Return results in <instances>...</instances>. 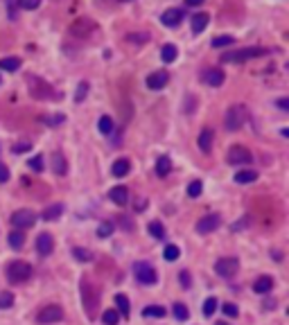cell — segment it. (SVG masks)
<instances>
[{
  "label": "cell",
  "mask_w": 289,
  "mask_h": 325,
  "mask_svg": "<svg viewBox=\"0 0 289 325\" xmlns=\"http://www.w3.org/2000/svg\"><path fill=\"white\" fill-rule=\"evenodd\" d=\"M21 68V59H16V57H7V59H0V70H18Z\"/></svg>",
  "instance_id": "4316f807"
},
{
  "label": "cell",
  "mask_w": 289,
  "mask_h": 325,
  "mask_svg": "<svg viewBox=\"0 0 289 325\" xmlns=\"http://www.w3.org/2000/svg\"><path fill=\"white\" fill-rule=\"evenodd\" d=\"M226 160H228L230 165H248V163H253V154L246 147H242V145H235V147L228 149Z\"/></svg>",
  "instance_id": "52a82bcc"
},
{
  "label": "cell",
  "mask_w": 289,
  "mask_h": 325,
  "mask_svg": "<svg viewBox=\"0 0 289 325\" xmlns=\"http://www.w3.org/2000/svg\"><path fill=\"white\" fill-rule=\"evenodd\" d=\"M30 149H32L30 142H18V145H14V147H12V152H14V154H23V152H30Z\"/></svg>",
  "instance_id": "7bdbcfd3"
},
{
  "label": "cell",
  "mask_w": 289,
  "mask_h": 325,
  "mask_svg": "<svg viewBox=\"0 0 289 325\" xmlns=\"http://www.w3.org/2000/svg\"><path fill=\"white\" fill-rule=\"evenodd\" d=\"M109 199H111L113 203H118V206H127V203H129V190L124 188V185H115V188H111V192H109Z\"/></svg>",
  "instance_id": "7c38bea8"
},
{
  "label": "cell",
  "mask_w": 289,
  "mask_h": 325,
  "mask_svg": "<svg viewBox=\"0 0 289 325\" xmlns=\"http://www.w3.org/2000/svg\"><path fill=\"white\" fill-rule=\"evenodd\" d=\"M172 172V160L167 158V156H160L158 160H156V174L158 176H167Z\"/></svg>",
  "instance_id": "d4e9b609"
},
{
  "label": "cell",
  "mask_w": 289,
  "mask_h": 325,
  "mask_svg": "<svg viewBox=\"0 0 289 325\" xmlns=\"http://www.w3.org/2000/svg\"><path fill=\"white\" fill-rule=\"evenodd\" d=\"M174 316H177L178 321H188V316H190L188 307H185L183 303H177V305H174Z\"/></svg>",
  "instance_id": "8d00e7d4"
},
{
  "label": "cell",
  "mask_w": 289,
  "mask_h": 325,
  "mask_svg": "<svg viewBox=\"0 0 289 325\" xmlns=\"http://www.w3.org/2000/svg\"><path fill=\"white\" fill-rule=\"evenodd\" d=\"M30 170H34V172H43V156L41 154H36L34 158H30Z\"/></svg>",
  "instance_id": "60d3db41"
},
{
  "label": "cell",
  "mask_w": 289,
  "mask_h": 325,
  "mask_svg": "<svg viewBox=\"0 0 289 325\" xmlns=\"http://www.w3.org/2000/svg\"><path fill=\"white\" fill-rule=\"evenodd\" d=\"M222 309H224L226 316H237V314H240V309H237L235 305H233V303H226V305H224Z\"/></svg>",
  "instance_id": "f6af8a7d"
},
{
  "label": "cell",
  "mask_w": 289,
  "mask_h": 325,
  "mask_svg": "<svg viewBox=\"0 0 289 325\" xmlns=\"http://www.w3.org/2000/svg\"><path fill=\"white\" fill-rule=\"evenodd\" d=\"M233 43H235V36L224 34V36H215L210 45H213V47H226V45H233Z\"/></svg>",
  "instance_id": "f546056e"
},
{
  "label": "cell",
  "mask_w": 289,
  "mask_h": 325,
  "mask_svg": "<svg viewBox=\"0 0 289 325\" xmlns=\"http://www.w3.org/2000/svg\"><path fill=\"white\" fill-rule=\"evenodd\" d=\"M163 255H165V260H170V262H174L181 255V251H178V246H174V244H167L165 246V251H163Z\"/></svg>",
  "instance_id": "e575fe53"
},
{
  "label": "cell",
  "mask_w": 289,
  "mask_h": 325,
  "mask_svg": "<svg viewBox=\"0 0 289 325\" xmlns=\"http://www.w3.org/2000/svg\"><path fill=\"white\" fill-rule=\"evenodd\" d=\"M7 181H9V170L0 163V183H7Z\"/></svg>",
  "instance_id": "bcb514c9"
},
{
  "label": "cell",
  "mask_w": 289,
  "mask_h": 325,
  "mask_svg": "<svg viewBox=\"0 0 289 325\" xmlns=\"http://www.w3.org/2000/svg\"><path fill=\"white\" fill-rule=\"evenodd\" d=\"M9 221H12V226L16 231H25V228H32L36 224V215L32 210H16Z\"/></svg>",
  "instance_id": "ba28073f"
},
{
  "label": "cell",
  "mask_w": 289,
  "mask_h": 325,
  "mask_svg": "<svg viewBox=\"0 0 289 325\" xmlns=\"http://www.w3.org/2000/svg\"><path fill=\"white\" fill-rule=\"evenodd\" d=\"M213 138H215V133H213V129L210 127H203L201 129V133H199V149L203 152V154H208L210 149H213Z\"/></svg>",
  "instance_id": "4fadbf2b"
},
{
  "label": "cell",
  "mask_w": 289,
  "mask_h": 325,
  "mask_svg": "<svg viewBox=\"0 0 289 325\" xmlns=\"http://www.w3.org/2000/svg\"><path fill=\"white\" fill-rule=\"evenodd\" d=\"M237 269H240V262H237V258H219L217 262H215V271H217L219 278H233L237 273Z\"/></svg>",
  "instance_id": "5b68a950"
},
{
  "label": "cell",
  "mask_w": 289,
  "mask_h": 325,
  "mask_svg": "<svg viewBox=\"0 0 289 325\" xmlns=\"http://www.w3.org/2000/svg\"><path fill=\"white\" fill-rule=\"evenodd\" d=\"M219 224H222L219 215H206V217H201L199 221H197V233H199V235H208V233L217 231Z\"/></svg>",
  "instance_id": "30bf717a"
},
{
  "label": "cell",
  "mask_w": 289,
  "mask_h": 325,
  "mask_svg": "<svg viewBox=\"0 0 289 325\" xmlns=\"http://www.w3.org/2000/svg\"><path fill=\"white\" fill-rule=\"evenodd\" d=\"M201 2H206V0H185V5L188 7H199Z\"/></svg>",
  "instance_id": "f907efd6"
},
{
  "label": "cell",
  "mask_w": 289,
  "mask_h": 325,
  "mask_svg": "<svg viewBox=\"0 0 289 325\" xmlns=\"http://www.w3.org/2000/svg\"><path fill=\"white\" fill-rule=\"evenodd\" d=\"M145 208H147V199H142V201L136 203V210H145Z\"/></svg>",
  "instance_id": "816d5d0a"
},
{
  "label": "cell",
  "mask_w": 289,
  "mask_h": 325,
  "mask_svg": "<svg viewBox=\"0 0 289 325\" xmlns=\"http://www.w3.org/2000/svg\"><path fill=\"white\" fill-rule=\"evenodd\" d=\"M149 233H152L154 239H163V237H165V228H163L160 221H152V224H149Z\"/></svg>",
  "instance_id": "4dcf8cb0"
},
{
  "label": "cell",
  "mask_w": 289,
  "mask_h": 325,
  "mask_svg": "<svg viewBox=\"0 0 289 325\" xmlns=\"http://www.w3.org/2000/svg\"><path fill=\"white\" fill-rule=\"evenodd\" d=\"M160 21H163V25H167V27H177V25H181L183 21V9H167L163 16H160Z\"/></svg>",
  "instance_id": "5bb4252c"
},
{
  "label": "cell",
  "mask_w": 289,
  "mask_h": 325,
  "mask_svg": "<svg viewBox=\"0 0 289 325\" xmlns=\"http://www.w3.org/2000/svg\"><path fill=\"white\" fill-rule=\"evenodd\" d=\"M265 54H269V50H265V47H244V50H237V52L224 54L222 61H226V64H242V61L258 59V57H265Z\"/></svg>",
  "instance_id": "7a4b0ae2"
},
{
  "label": "cell",
  "mask_w": 289,
  "mask_h": 325,
  "mask_svg": "<svg viewBox=\"0 0 289 325\" xmlns=\"http://www.w3.org/2000/svg\"><path fill=\"white\" fill-rule=\"evenodd\" d=\"M215 309H217V298L210 296V298H206V303H203V314H206V316H213Z\"/></svg>",
  "instance_id": "ab89813d"
},
{
  "label": "cell",
  "mask_w": 289,
  "mask_h": 325,
  "mask_svg": "<svg viewBox=\"0 0 289 325\" xmlns=\"http://www.w3.org/2000/svg\"><path fill=\"white\" fill-rule=\"evenodd\" d=\"M201 192H203V183H201V181H192V183L188 185V196H192V199L199 196Z\"/></svg>",
  "instance_id": "f35d334b"
},
{
  "label": "cell",
  "mask_w": 289,
  "mask_h": 325,
  "mask_svg": "<svg viewBox=\"0 0 289 325\" xmlns=\"http://www.w3.org/2000/svg\"><path fill=\"white\" fill-rule=\"evenodd\" d=\"M14 305V294L12 291H0V309H9Z\"/></svg>",
  "instance_id": "d6a6232c"
},
{
  "label": "cell",
  "mask_w": 289,
  "mask_h": 325,
  "mask_svg": "<svg viewBox=\"0 0 289 325\" xmlns=\"http://www.w3.org/2000/svg\"><path fill=\"white\" fill-rule=\"evenodd\" d=\"M165 314L167 312L163 305H149V307L142 309V316H145V319H163Z\"/></svg>",
  "instance_id": "7402d4cb"
},
{
  "label": "cell",
  "mask_w": 289,
  "mask_h": 325,
  "mask_svg": "<svg viewBox=\"0 0 289 325\" xmlns=\"http://www.w3.org/2000/svg\"><path fill=\"white\" fill-rule=\"evenodd\" d=\"M61 213H64V206H61V203H52V206H47L45 210H43L41 217L45 219V221H52V219H59Z\"/></svg>",
  "instance_id": "44dd1931"
},
{
  "label": "cell",
  "mask_w": 289,
  "mask_h": 325,
  "mask_svg": "<svg viewBox=\"0 0 289 325\" xmlns=\"http://www.w3.org/2000/svg\"><path fill=\"white\" fill-rule=\"evenodd\" d=\"M32 273H34L32 264L30 262H23V260H16V262H12V264L7 266V280H9L12 284L27 282V280L32 278Z\"/></svg>",
  "instance_id": "6da1fadb"
},
{
  "label": "cell",
  "mask_w": 289,
  "mask_h": 325,
  "mask_svg": "<svg viewBox=\"0 0 289 325\" xmlns=\"http://www.w3.org/2000/svg\"><path fill=\"white\" fill-rule=\"evenodd\" d=\"M93 30H95L93 21L86 18V16H82V18H77V21H72V25L68 27V34L75 36V39H86V36H90Z\"/></svg>",
  "instance_id": "8992f818"
},
{
  "label": "cell",
  "mask_w": 289,
  "mask_h": 325,
  "mask_svg": "<svg viewBox=\"0 0 289 325\" xmlns=\"http://www.w3.org/2000/svg\"><path fill=\"white\" fill-rule=\"evenodd\" d=\"M177 45H172V43H167V45L160 47V59L165 61V64H172V61L177 59Z\"/></svg>",
  "instance_id": "484cf974"
},
{
  "label": "cell",
  "mask_w": 289,
  "mask_h": 325,
  "mask_svg": "<svg viewBox=\"0 0 289 325\" xmlns=\"http://www.w3.org/2000/svg\"><path fill=\"white\" fill-rule=\"evenodd\" d=\"M72 255H75L79 262H90V260H93V253H90V251H86V248H79V246L72 248Z\"/></svg>",
  "instance_id": "836d02e7"
},
{
  "label": "cell",
  "mask_w": 289,
  "mask_h": 325,
  "mask_svg": "<svg viewBox=\"0 0 289 325\" xmlns=\"http://www.w3.org/2000/svg\"><path fill=\"white\" fill-rule=\"evenodd\" d=\"M127 41H131V43H147L149 36L147 34H129V36H127Z\"/></svg>",
  "instance_id": "ee69618b"
},
{
  "label": "cell",
  "mask_w": 289,
  "mask_h": 325,
  "mask_svg": "<svg viewBox=\"0 0 289 325\" xmlns=\"http://www.w3.org/2000/svg\"><path fill=\"white\" fill-rule=\"evenodd\" d=\"M253 181H258V172L255 170H242L235 174V183H240V185L253 183Z\"/></svg>",
  "instance_id": "ac0fdd59"
},
{
  "label": "cell",
  "mask_w": 289,
  "mask_h": 325,
  "mask_svg": "<svg viewBox=\"0 0 289 325\" xmlns=\"http://www.w3.org/2000/svg\"><path fill=\"white\" fill-rule=\"evenodd\" d=\"M129 170H131V163L127 158H118L115 163H113V167H111L113 176H118V178L127 176V174H129Z\"/></svg>",
  "instance_id": "e0dca14e"
},
{
  "label": "cell",
  "mask_w": 289,
  "mask_h": 325,
  "mask_svg": "<svg viewBox=\"0 0 289 325\" xmlns=\"http://www.w3.org/2000/svg\"><path fill=\"white\" fill-rule=\"evenodd\" d=\"M133 276H136V280L140 284H154L158 280L156 269H154L149 262H136V264H133Z\"/></svg>",
  "instance_id": "277c9868"
},
{
  "label": "cell",
  "mask_w": 289,
  "mask_h": 325,
  "mask_svg": "<svg viewBox=\"0 0 289 325\" xmlns=\"http://www.w3.org/2000/svg\"><path fill=\"white\" fill-rule=\"evenodd\" d=\"M115 305H118V309H115V312L122 314V316H129L131 303H129V298H127V296H124V294H118V296H115Z\"/></svg>",
  "instance_id": "603a6c76"
},
{
  "label": "cell",
  "mask_w": 289,
  "mask_h": 325,
  "mask_svg": "<svg viewBox=\"0 0 289 325\" xmlns=\"http://www.w3.org/2000/svg\"><path fill=\"white\" fill-rule=\"evenodd\" d=\"M86 95H89V82H79V86H77V93H75V100L77 102H84V100H86Z\"/></svg>",
  "instance_id": "74e56055"
},
{
  "label": "cell",
  "mask_w": 289,
  "mask_h": 325,
  "mask_svg": "<svg viewBox=\"0 0 289 325\" xmlns=\"http://www.w3.org/2000/svg\"><path fill=\"white\" fill-rule=\"evenodd\" d=\"M203 77H206V82L210 84L213 88H217V86L224 84V72H222V70H206V72H203Z\"/></svg>",
  "instance_id": "ffe728a7"
},
{
  "label": "cell",
  "mask_w": 289,
  "mask_h": 325,
  "mask_svg": "<svg viewBox=\"0 0 289 325\" xmlns=\"http://www.w3.org/2000/svg\"><path fill=\"white\" fill-rule=\"evenodd\" d=\"M102 321H104V325H118L120 314L115 309H107V312L102 314Z\"/></svg>",
  "instance_id": "1f68e13d"
},
{
  "label": "cell",
  "mask_w": 289,
  "mask_h": 325,
  "mask_svg": "<svg viewBox=\"0 0 289 325\" xmlns=\"http://www.w3.org/2000/svg\"><path fill=\"white\" fill-rule=\"evenodd\" d=\"M273 289V280L269 276H260L258 280L253 282V291L255 294H269Z\"/></svg>",
  "instance_id": "2e32d148"
},
{
  "label": "cell",
  "mask_w": 289,
  "mask_h": 325,
  "mask_svg": "<svg viewBox=\"0 0 289 325\" xmlns=\"http://www.w3.org/2000/svg\"><path fill=\"white\" fill-rule=\"evenodd\" d=\"M208 14H195V16L190 18V23H192V32L195 34H199V32L206 30V25H208Z\"/></svg>",
  "instance_id": "d6986e66"
},
{
  "label": "cell",
  "mask_w": 289,
  "mask_h": 325,
  "mask_svg": "<svg viewBox=\"0 0 289 325\" xmlns=\"http://www.w3.org/2000/svg\"><path fill=\"white\" fill-rule=\"evenodd\" d=\"M47 124H61L64 122V115H54V118H45Z\"/></svg>",
  "instance_id": "c3c4849f"
},
{
  "label": "cell",
  "mask_w": 289,
  "mask_h": 325,
  "mask_svg": "<svg viewBox=\"0 0 289 325\" xmlns=\"http://www.w3.org/2000/svg\"><path fill=\"white\" fill-rule=\"evenodd\" d=\"M52 248H54V242H52V235H50V233L36 235V251H39L43 258H47V255L52 253Z\"/></svg>",
  "instance_id": "8fae6325"
},
{
  "label": "cell",
  "mask_w": 289,
  "mask_h": 325,
  "mask_svg": "<svg viewBox=\"0 0 289 325\" xmlns=\"http://www.w3.org/2000/svg\"><path fill=\"white\" fill-rule=\"evenodd\" d=\"M217 325H228V323H224V321H217Z\"/></svg>",
  "instance_id": "f5cc1de1"
},
{
  "label": "cell",
  "mask_w": 289,
  "mask_h": 325,
  "mask_svg": "<svg viewBox=\"0 0 289 325\" xmlns=\"http://www.w3.org/2000/svg\"><path fill=\"white\" fill-rule=\"evenodd\" d=\"M181 282H183V287H185V289L190 287V273L188 271H181Z\"/></svg>",
  "instance_id": "7dc6e473"
},
{
  "label": "cell",
  "mask_w": 289,
  "mask_h": 325,
  "mask_svg": "<svg viewBox=\"0 0 289 325\" xmlns=\"http://www.w3.org/2000/svg\"><path fill=\"white\" fill-rule=\"evenodd\" d=\"M278 107H280V111H289V100H287V97L278 100Z\"/></svg>",
  "instance_id": "681fc988"
},
{
  "label": "cell",
  "mask_w": 289,
  "mask_h": 325,
  "mask_svg": "<svg viewBox=\"0 0 289 325\" xmlns=\"http://www.w3.org/2000/svg\"><path fill=\"white\" fill-rule=\"evenodd\" d=\"M23 244H25V235L21 231H14L12 235H9V246L12 248L18 251V248H23Z\"/></svg>",
  "instance_id": "f1b7e54d"
},
{
  "label": "cell",
  "mask_w": 289,
  "mask_h": 325,
  "mask_svg": "<svg viewBox=\"0 0 289 325\" xmlns=\"http://www.w3.org/2000/svg\"><path fill=\"white\" fill-rule=\"evenodd\" d=\"M39 5H41V0H18V7H21V9H27V12L36 9Z\"/></svg>",
  "instance_id": "b9f144b4"
},
{
  "label": "cell",
  "mask_w": 289,
  "mask_h": 325,
  "mask_svg": "<svg viewBox=\"0 0 289 325\" xmlns=\"http://www.w3.org/2000/svg\"><path fill=\"white\" fill-rule=\"evenodd\" d=\"M52 170H54V174H59V176H64L66 172H68V163H66L64 154H54V158H52Z\"/></svg>",
  "instance_id": "cb8c5ba5"
},
{
  "label": "cell",
  "mask_w": 289,
  "mask_h": 325,
  "mask_svg": "<svg viewBox=\"0 0 289 325\" xmlns=\"http://www.w3.org/2000/svg\"><path fill=\"white\" fill-rule=\"evenodd\" d=\"M248 113H246V107H242V104H237V107H230L228 111H226V118H224V124L228 131H237L242 129V124L246 122Z\"/></svg>",
  "instance_id": "3957f363"
},
{
  "label": "cell",
  "mask_w": 289,
  "mask_h": 325,
  "mask_svg": "<svg viewBox=\"0 0 289 325\" xmlns=\"http://www.w3.org/2000/svg\"><path fill=\"white\" fill-rule=\"evenodd\" d=\"M113 228H115L113 221H102L100 228H97V237H109L113 233Z\"/></svg>",
  "instance_id": "d590c367"
},
{
  "label": "cell",
  "mask_w": 289,
  "mask_h": 325,
  "mask_svg": "<svg viewBox=\"0 0 289 325\" xmlns=\"http://www.w3.org/2000/svg\"><path fill=\"white\" fill-rule=\"evenodd\" d=\"M167 79H170L167 77V72H152V75L147 77V88L149 90H160L167 84Z\"/></svg>",
  "instance_id": "9a60e30c"
},
{
  "label": "cell",
  "mask_w": 289,
  "mask_h": 325,
  "mask_svg": "<svg viewBox=\"0 0 289 325\" xmlns=\"http://www.w3.org/2000/svg\"><path fill=\"white\" fill-rule=\"evenodd\" d=\"M64 319V309L59 307V305H47V307H43L41 312L36 314V323L41 325H50V323H57V321Z\"/></svg>",
  "instance_id": "9c48e42d"
},
{
  "label": "cell",
  "mask_w": 289,
  "mask_h": 325,
  "mask_svg": "<svg viewBox=\"0 0 289 325\" xmlns=\"http://www.w3.org/2000/svg\"><path fill=\"white\" fill-rule=\"evenodd\" d=\"M97 129H100V133H104V136H111L113 133V120L109 118V115H102L100 122H97Z\"/></svg>",
  "instance_id": "83f0119b"
}]
</instances>
